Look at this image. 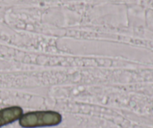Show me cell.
I'll return each mask as SVG.
<instances>
[{"mask_svg": "<svg viewBox=\"0 0 153 128\" xmlns=\"http://www.w3.org/2000/svg\"><path fill=\"white\" fill-rule=\"evenodd\" d=\"M62 121V115L52 110L32 111L23 113L19 119V124L23 128L54 127Z\"/></svg>", "mask_w": 153, "mask_h": 128, "instance_id": "6da1fadb", "label": "cell"}, {"mask_svg": "<svg viewBox=\"0 0 153 128\" xmlns=\"http://www.w3.org/2000/svg\"><path fill=\"white\" fill-rule=\"evenodd\" d=\"M22 114L23 109L18 106H9L0 109V128L19 120Z\"/></svg>", "mask_w": 153, "mask_h": 128, "instance_id": "7a4b0ae2", "label": "cell"}]
</instances>
